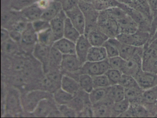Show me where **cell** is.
Masks as SVG:
<instances>
[{"mask_svg": "<svg viewBox=\"0 0 157 118\" xmlns=\"http://www.w3.org/2000/svg\"><path fill=\"white\" fill-rule=\"evenodd\" d=\"M94 88H106L111 86L110 81L105 74L93 76Z\"/></svg>", "mask_w": 157, "mask_h": 118, "instance_id": "cell-37", "label": "cell"}, {"mask_svg": "<svg viewBox=\"0 0 157 118\" xmlns=\"http://www.w3.org/2000/svg\"><path fill=\"white\" fill-rule=\"evenodd\" d=\"M151 11V16H157V0H147Z\"/></svg>", "mask_w": 157, "mask_h": 118, "instance_id": "cell-48", "label": "cell"}, {"mask_svg": "<svg viewBox=\"0 0 157 118\" xmlns=\"http://www.w3.org/2000/svg\"><path fill=\"white\" fill-rule=\"evenodd\" d=\"M16 43L10 38L6 42L2 43V49L4 52L9 53H14L18 49V46Z\"/></svg>", "mask_w": 157, "mask_h": 118, "instance_id": "cell-44", "label": "cell"}, {"mask_svg": "<svg viewBox=\"0 0 157 118\" xmlns=\"http://www.w3.org/2000/svg\"><path fill=\"white\" fill-rule=\"evenodd\" d=\"M105 75L107 76L111 86L118 84L123 73L118 69L110 68Z\"/></svg>", "mask_w": 157, "mask_h": 118, "instance_id": "cell-38", "label": "cell"}, {"mask_svg": "<svg viewBox=\"0 0 157 118\" xmlns=\"http://www.w3.org/2000/svg\"><path fill=\"white\" fill-rule=\"evenodd\" d=\"M118 84L125 89L139 86L134 77L123 74Z\"/></svg>", "mask_w": 157, "mask_h": 118, "instance_id": "cell-36", "label": "cell"}, {"mask_svg": "<svg viewBox=\"0 0 157 118\" xmlns=\"http://www.w3.org/2000/svg\"><path fill=\"white\" fill-rule=\"evenodd\" d=\"M48 94L45 91H33L26 95L24 101V107L26 111L33 112L39 102L47 98Z\"/></svg>", "mask_w": 157, "mask_h": 118, "instance_id": "cell-8", "label": "cell"}, {"mask_svg": "<svg viewBox=\"0 0 157 118\" xmlns=\"http://www.w3.org/2000/svg\"><path fill=\"white\" fill-rule=\"evenodd\" d=\"M117 21L119 27V33L134 34L139 29L138 24L127 13Z\"/></svg>", "mask_w": 157, "mask_h": 118, "instance_id": "cell-12", "label": "cell"}, {"mask_svg": "<svg viewBox=\"0 0 157 118\" xmlns=\"http://www.w3.org/2000/svg\"><path fill=\"white\" fill-rule=\"evenodd\" d=\"M25 62L23 59L21 58L17 59L13 64V68L16 71H20L24 67Z\"/></svg>", "mask_w": 157, "mask_h": 118, "instance_id": "cell-49", "label": "cell"}, {"mask_svg": "<svg viewBox=\"0 0 157 118\" xmlns=\"http://www.w3.org/2000/svg\"><path fill=\"white\" fill-rule=\"evenodd\" d=\"M86 35L92 46H103L110 38L97 26L91 29Z\"/></svg>", "mask_w": 157, "mask_h": 118, "instance_id": "cell-13", "label": "cell"}, {"mask_svg": "<svg viewBox=\"0 0 157 118\" xmlns=\"http://www.w3.org/2000/svg\"><path fill=\"white\" fill-rule=\"evenodd\" d=\"M156 39H157V27L156 30H155V31H154V33H153V35L151 37V41H153V40Z\"/></svg>", "mask_w": 157, "mask_h": 118, "instance_id": "cell-52", "label": "cell"}, {"mask_svg": "<svg viewBox=\"0 0 157 118\" xmlns=\"http://www.w3.org/2000/svg\"><path fill=\"white\" fill-rule=\"evenodd\" d=\"M60 87L63 90L72 95H75L78 91L80 87L79 82L68 76H62Z\"/></svg>", "mask_w": 157, "mask_h": 118, "instance_id": "cell-18", "label": "cell"}, {"mask_svg": "<svg viewBox=\"0 0 157 118\" xmlns=\"http://www.w3.org/2000/svg\"><path fill=\"white\" fill-rule=\"evenodd\" d=\"M134 77L139 86L144 90L153 88L157 84V75L155 73L141 70Z\"/></svg>", "mask_w": 157, "mask_h": 118, "instance_id": "cell-6", "label": "cell"}, {"mask_svg": "<svg viewBox=\"0 0 157 118\" xmlns=\"http://www.w3.org/2000/svg\"><path fill=\"white\" fill-rule=\"evenodd\" d=\"M39 0H11L10 7L12 10L21 11L25 8L36 3Z\"/></svg>", "mask_w": 157, "mask_h": 118, "instance_id": "cell-32", "label": "cell"}, {"mask_svg": "<svg viewBox=\"0 0 157 118\" xmlns=\"http://www.w3.org/2000/svg\"><path fill=\"white\" fill-rule=\"evenodd\" d=\"M63 10L62 4L57 0L51 2L44 10L41 19L50 22Z\"/></svg>", "mask_w": 157, "mask_h": 118, "instance_id": "cell-17", "label": "cell"}, {"mask_svg": "<svg viewBox=\"0 0 157 118\" xmlns=\"http://www.w3.org/2000/svg\"><path fill=\"white\" fill-rule=\"evenodd\" d=\"M20 105V98L18 91L12 89L7 94L5 107L10 111L16 110Z\"/></svg>", "mask_w": 157, "mask_h": 118, "instance_id": "cell-26", "label": "cell"}, {"mask_svg": "<svg viewBox=\"0 0 157 118\" xmlns=\"http://www.w3.org/2000/svg\"><path fill=\"white\" fill-rule=\"evenodd\" d=\"M108 40L117 47L119 56L124 60L130 59L137 54L141 53L140 52H142L141 47H136L121 43L115 37L109 38Z\"/></svg>", "mask_w": 157, "mask_h": 118, "instance_id": "cell-5", "label": "cell"}, {"mask_svg": "<svg viewBox=\"0 0 157 118\" xmlns=\"http://www.w3.org/2000/svg\"><path fill=\"white\" fill-rule=\"evenodd\" d=\"M82 65L76 54L63 55L60 67L67 72H75L81 70Z\"/></svg>", "mask_w": 157, "mask_h": 118, "instance_id": "cell-11", "label": "cell"}, {"mask_svg": "<svg viewBox=\"0 0 157 118\" xmlns=\"http://www.w3.org/2000/svg\"><path fill=\"white\" fill-rule=\"evenodd\" d=\"M130 106V102L127 99L124 98L118 102H114L112 106V113L116 114L118 117L120 114L128 109Z\"/></svg>", "mask_w": 157, "mask_h": 118, "instance_id": "cell-31", "label": "cell"}, {"mask_svg": "<svg viewBox=\"0 0 157 118\" xmlns=\"http://www.w3.org/2000/svg\"><path fill=\"white\" fill-rule=\"evenodd\" d=\"M51 109L50 102H48L47 98L42 100L33 112H35L36 116L39 117H48Z\"/></svg>", "mask_w": 157, "mask_h": 118, "instance_id": "cell-30", "label": "cell"}, {"mask_svg": "<svg viewBox=\"0 0 157 118\" xmlns=\"http://www.w3.org/2000/svg\"><path fill=\"white\" fill-rule=\"evenodd\" d=\"M117 2L130 7L144 14L151 22L152 16L147 0H116Z\"/></svg>", "mask_w": 157, "mask_h": 118, "instance_id": "cell-7", "label": "cell"}, {"mask_svg": "<svg viewBox=\"0 0 157 118\" xmlns=\"http://www.w3.org/2000/svg\"><path fill=\"white\" fill-rule=\"evenodd\" d=\"M81 35L67 17L65 20L63 37L76 43Z\"/></svg>", "mask_w": 157, "mask_h": 118, "instance_id": "cell-20", "label": "cell"}, {"mask_svg": "<svg viewBox=\"0 0 157 118\" xmlns=\"http://www.w3.org/2000/svg\"><path fill=\"white\" fill-rule=\"evenodd\" d=\"M80 87L86 93L90 94L94 89L93 77L86 74H82L79 77Z\"/></svg>", "mask_w": 157, "mask_h": 118, "instance_id": "cell-28", "label": "cell"}, {"mask_svg": "<svg viewBox=\"0 0 157 118\" xmlns=\"http://www.w3.org/2000/svg\"><path fill=\"white\" fill-rule=\"evenodd\" d=\"M10 37L16 42H21L22 33L16 30H12L10 32Z\"/></svg>", "mask_w": 157, "mask_h": 118, "instance_id": "cell-47", "label": "cell"}, {"mask_svg": "<svg viewBox=\"0 0 157 118\" xmlns=\"http://www.w3.org/2000/svg\"><path fill=\"white\" fill-rule=\"evenodd\" d=\"M67 18L66 13L62 10L50 22V28L55 35L56 41L63 37L65 22Z\"/></svg>", "mask_w": 157, "mask_h": 118, "instance_id": "cell-10", "label": "cell"}, {"mask_svg": "<svg viewBox=\"0 0 157 118\" xmlns=\"http://www.w3.org/2000/svg\"><path fill=\"white\" fill-rule=\"evenodd\" d=\"M37 33L35 31L32 22H28L27 27L22 33L21 42L26 45H33L37 42Z\"/></svg>", "mask_w": 157, "mask_h": 118, "instance_id": "cell-21", "label": "cell"}, {"mask_svg": "<svg viewBox=\"0 0 157 118\" xmlns=\"http://www.w3.org/2000/svg\"><path fill=\"white\" fill-rule=\"evenodd\" d=\"M91 3L95 9L100 12L117 7L119 2L116 0H91Z\"/></svg>", "mask_w": 157, "mask_h": 118, "instance_id": "cell-29", "label": "cell"}, {"mask_svg": "<svg viewBox=\"0 0 157 118\" xmlns=\"http://www.w3.org/2000/svg\"><path fill=\"white\" fill-rule=\"evenodd\" d=\"M142 68L141 53L137 54L130 59L125 60L121 71L123 74L135 77Z\"/></svg>", "mask_w": 157, "mask_h": 118, "instance_id": "cell-4", "label": "cell"}, {"mask_svg": "<svg viewBox=\"0 0 157 118\" xmlns=\"http://www.w3.org/2000/svg\"><path fill=\"white\" fill-rule=\"evenodd\" d=\"M97 26L109 37L111 36L116 37L119 34L117 21L108 13L106 10L99 12Z\"/></svg>", "mask_w": 157, "mask_h": 118, "instance_id": "cell-1", "label": "cell"}, {"mask_svg": "<svg viewBox=\"0 0 157 118\" xmlns=\"http://www.w3.org/2000/svg\"><path fill=\"white\" fill-rule=\"evenodd\" d=\"M48 1H49L50 2H51L54 1H55V0H48Z\"/></svg>", "mask_w": 157, "mask_h": 118, "instance_id": "cell-54", "label": "cell"}, {"mask_svg": "<svg viewBox=\"0 0 157 118\" xmlns=\"http://www.w3.org/2000/svg\"><path fill=\"white\" fill-rule=\"evenodd\" d=\"M82 74H86L91 76L102 75L100 62L86 61L81 68Z\"/></svg>", "mask_w": 157, "mask_h": 118, "instance_id": "cell-24", "label": "cell"}, {"mask_svg": "<svg viewBox=\"0 0 157 118\" xmlns=\"http://www.w3.org/2000/svg\"><path fill=\"white\" fill-rule=\"evenodd\" d=\"M110 68L121 70L125 60L120 56L108 58Z\"/></svg>", "mask_w": 157, "mask_h": 118, "instance_id": "cell-42", "label": "cell"}, {"mask_svg": "<svg viewBox=\"0 0 157 118\" xmlns=\"http://www.w3.org/2000/svg\"><path fill=\"white\" fill-rule=\"evenodd\" d=\"M62 57L63 54L61 53L52 46L50 50L49 65H52L53 66L60 67Z\"/></svg>", "mask_w": 157, "mask_h": 118, "instance_id": "cell-35", "label": "cell"}, {"mask_svg": "<svg viewBox=\"0 0 157 118\" xmlns=\"http://www.w3.org/2000/svg\"><path fill=\"white\" fill-rule=\"evenodd\" d=\"M59 110L63 117L69 118L76 117V112L72 108L67 106V105H60Z\"/></svg>", "mask_w": 157, "mask_h": 118, "instance_id": "cell-45", "label": "cell"}, {"mask_svg": "<svg viewBox=\"0 0 157 118\" xmlns=\"http://www.w3.org/2000/svg\"><path fill=\"white\" fill-rule=\"evenodd\" d=\"M107 58L106 50L103 46H92L87 55V61L100 62Z\"/></svg>", "mask_w": 157, "mask_h": 118, "instance_id": "cell-19", "label": "cell"}, {"mask_svg": "<svg viewBox=\"0 0 157 118\" xmlns=\"http://www.w3.org/2000/svg\"><path fill=\"white\" fill-rule=\"evenodd\" d=\"M35 31L37 33L50 28V22L40 19L32 22Z\"/></svg>", "mask_w": 157, "mask_h": 118, "instance_id": "cell-41", "label": "cell"}, {"mask_svg": "<svg viewBox=\"0 0 157 118\" xmlns=\"http://www.w3.org/2000/svg\"><path fill=\"white\" fill-rule=\"evenodd\" d=\"M52 46L63 55L76 54V43L64 37L55 41Z\"/></svg>", "mask_w": 157, "mask_h": 118, "instance_id": "cell-16", "label": "cell"}, {"mask_svg": "<svg viewBox=\"0 0 157 118\" xmlns=\"http://www.w3.org/2000/svg\"><path fill=\"white\" fill-rule=\"evenodd\" d=\"M74 96L60 88L55 91L54 94V98L56 102L59 105H67L73 99Z\"/></svg>", "mask_w": 157, "mask_h": 118, "instance_id": "cell-27", "label": "cell"}, {"mask_svg": "<svg viewBox=\"0 0 157 118\" xmlns=\"http://www.w3.org/2000/svg\"><path fill=\"white\" fill-rule=\"evenodd\" d=\"M107 96L113 103L118 102L125 98V88L119 84L111 86L109 87Z\"/></svg>", "mask_w": 157, "mask_h": 118, "instance_id": "cell-22", "label": "cell"}, {"mask_svg": "<svg viewBox=\"0 0 157 118\" xmlns=\"http://www.w3.org/2000/svg\"><path fill=\"white\" fill-rule=\"evenodd\" d=\"M51 47L44 46L36 43L34 49V56L43 65L44 70L49 66V57Z\"/></svg>", "mask_w": 157, "mask_h": 118, "instance_id": "cell-14", "label": "cell"}, {"mask_svg": "<svg viewBox=\"0 0 157 118\" xmlns=\"http://www.w3.org/2000/svg\"><path fill=\"white\" fill-rule=\"evenodd\" d=\"M130 107L132 110L134 117L142 118L148 116L147 111L143 106L136 103L132 105L130 104Z\"/></svg>", "mask_w": 157, "mask_h": 118, "instance_id": "cell-39", "label": "cell"}, {"mask_svg": "<svg viewBox=\"0 0 157 118\" xmlns=\"http://www.w3.org/2000/svg\"><path fill=\"white\" fill-rule=\"evenodd\" d=\"M143 90L139 87H133L125 89V98L127 99L130 101V103L132 101L135 102L140 98H142Z\"/></svg>", "mask_w": 157, "mask_h": 118, "instance_id": "cell-33", "label": "cell"}, {"mask_svg": "<svg viewBox=\"0 0 157 118\" xmlns=\"http://www.w3.org/2000/svg\"><path fill=\"white\" fill-rule=\"evenodd\" d=\"M151 89L147 90L142 94L141 99L143 102L147 104H153L157 100L156 93Z\"/></svg>", "mask_w": 157, "mask_h": 118, "instance_id": "cell-40", "label": "cell"}, {"mask_svg": "<svg viewBox=\"0 0 157 118\" xmlns=\"http://www.w3.org/2000/svg\"><path fill=\"white\" fill-rule=\"evenodd\" d=\"M75 43L76 54L82 65L87 61V55L92 46L85 34L81 35Z\"/></svg>", "mask_w": 157, "mask_h": 118, "instance_id": "cell-9", "label": "cell"}, {"mask_svg": "<svg viewBox=\"0 0 157 118\" xmlns=\"http://www.w3.org/2000/svg\"><path fill=\"white\" fill-rule=\"evenodd\" d=\"M62 4L64 11L69 10L78 4L79 0H57Z\"/></svg>", "mask_w": 157, "mask_h": 118, "instance_id": "cell-46", "label": "cell"}, {"mask_svg": "<svg viewBox=\"0 0 157 118\" xmlns=\"http://www.w3.org/2000/svg\"><path fill=\"white\" fill-rule=\"evenodd\" d=\"M10 38V32L7 29L2 27L1 29V42L3 43Z\"/></svg>", "mask_w": 157, "mask_h": 118, "instance_id": "cell-50", "label": "cell"}, {"mask_svg": "<svg viewBox=\"0 0 157 118\" xmlns=\"http://www.w3.org/2000/svg\"><path fill=\"white\" fill-rule=\"evenodd\" d=\"M103 46L106 50L108 58L119 56V51L117 47L109 40H107Z\"/></svg>", "mask_w": 157, "mask_h": 118, "instance_id": "cell-43", "label": "cell"}, {"mask_svg": "<svg viewBox=\"0 0 157 118\" xmlns=\"http://www.w3.org/2000/svg\"><path fill=\"white\" fill-rule=\"evenodd\" d=\"M94 117H106L109 116V107L106 103H101V102L93 105Z\"/></svg>", "mask_w": 157, "mask_h": 118, "instance_id": "cell-34", "label": "cell"}, {"mask_svg": "<svg viewBox=\"0 0 157 118\" xmlns=\"http://www.w3.org/2000/svg\"><path fill=\"white\" fill-rule=\"evenodd\" d=\"M78 6L85 17L86 33V31H89L91 29L97 26V20L100 12L95 9L91 2L79 1Z\"/></svg>", "mask_w": 157, "mask_h": 118, "instance_id": "cell-2", "label": "cell"}, {"mask_svg": "<svg viewBox=\"0 0 157 118\" xmlns=\"http://www.w3.org/2000/svg\"><path fill=\"white\" fill-rule=\"evenodd\" d=\"M67 17L70 20L74 27L81 35L85 34L86 21L83 13L78 4L69 10L65 12Z\"/></svg>", "mask_w": 157, "mask_h": 118, "instance_id": "cell-3", "label": "cell"}, {"mask_svg": "<svg viewBox=\"0 0 157 118\" xmlns=\"http://www.w3.org/2000/svg\"><path fill=\"white\" fill-rule=\"evenodd\" d=\"M44 10L39 7L36 2L20 12L22 17L27 21L33 22L41 19Z\"/></svg>", "mask_w": 157, "mask_h": 118, "instance_id": "cell-15", "label": "cell"}, {"mask_svg": "<svg viewBox=\"0 0 157 118\" xmlns=\"http://www.w3.org/2000/svg\"><path fill=\"white\" fill-rule=\"evenodd\" d=\"M80 2H91V0H79Z\"/></svg>", "mask_w": 157, "mask_h": 118, "instance_id": "cell-53", "label": "cell"}, {"mask_svg": "<svg viewBox=\"0 0 157 118\" xmlns=\"http://www.w3.org/2000/svg\"><path fill=\"white\" fill-rule=\"evenodd\" d=\"M149 46L157 51V39L150 41V43Z\"/></svg>", "mask_w": 157, "mask_h": 118, "instance_id": "cell-51", "label": "cell"}, {"mask_svg": "<svg viewBox=\"0 0 157 118\" xmlns=\"http://www.w3.org/2000/svg\"><path fill=\"white\" fill-rule=\"evenodd\" d=\"M37 42L44 46L52 47L56 41L51 28L37 33Z\"/></svg>", "mask_w": 157, "mask_h": 118, "instance_id": "cell-23", "label": "cell"}, {"mask_svg": "<svg viewBox=\"0 0 157 118\" xmlns=\"http://www.w3.org/2000/svg\"><path fill=\"white\" fill-rule=\"evenodd\" d=\"M109 87L106 88H96L89 94V99L92 105L101 102L108 95Z\"/></svg>", "mask_w": 157, "mask_h": 118, "instance_id": "cell-25", "label": "cell"}]
</instances>
